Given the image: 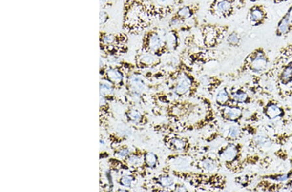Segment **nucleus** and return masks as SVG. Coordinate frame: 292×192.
Here are the masks:
<instances>
[{"mask_svg":"<svg viewBox=\"0 0 292 192\" xmlns=\"http://www.w3.org/2000/svg\"><path fill=\"white\" fill-rule=\"evenodd\" d=\"M171 69L167 70L163 82L167 90L178 99L194 98L199 96L201 84L194 68L184 56L174 57L170 62Z\"/></svg>","mask_w":292,"mask_h":192,"instance_id":"f257e3e1","label":"nucleus"},{"mask_svg":"<svg viewBox=\"0 0 292 192\" xmlns=\"http://www.w3.org/2000/svg\"><path fill=\"white\" fill-rule=\"evenodd\" d=\"M147 0H124L122 29L129 35H139L152 27Z\"/></svg>","mask_w":292,"mask_h":192,"instance_id":"f03ea898","label":"nucleus"},{"mask_svg":"<svg viewBox=\"0 0 292 192\" xmlns=\"http://www.w3.org/2000/svg\"><path fill=\"white\" fill-rule=\"evenodd\" d=\"M165 167L175 179L184 182L197 192L223 191L226 187L227 179L219 173H205L192 170H177Z\"/></svg>","mask_w":292,"mask_h":192,"instance_id":"7ed1b4c3","label":"nucleus"},{"mask_svg":"<svg viewBox=\"0 0 292 192\" xmlns=\"http://www.w3.org/2000/svg\"><path fill=\"white\" fill-rule=\"evenodd\" d=\"M216 119V112L209 98L199 96L198 106L188 115L179 125L172 128L175 132L185 133L197 132L209 127Z\"/></svg>","mask_w":292,"mask_h":192,"instance_id":"20e7f679","label":"nucleus"},{"mask_svg":"<svg viewBox=\"0 0 292 192\" xmlns=\"http://www.w3.org/2000/svg\"><path fill=\"white\" fill-rule=\"evenodd\" d=\"M154 130L161 134L162 142L167 149L171 153H191L197 152L198 146H194L192 139L181 133L175 132L168 122L157 124Z\"/></svg>","mask_w":292,"mask_h":192,"instance_id":"39448f33","label":"nucleus"},{"mask_svg":"<svg viewBox=\"0 0 292 192\" xmlns=\"http://www.w3.org/2000/svg\"><path fill=\"white\" fill-rule=\"evenodd\" d=\"M199 96L194 98L179 99L165 106H155L153 113L157 116H164L167 122L175 127L198 106Z\"/></svg>","mask_w":292,"mask_h":192,"instance_id":"423d86ee","label":"nucleus"},{"mask_svg":"<svg viewBox=\"0 0 292 192\" xmlns=\"http://www.w3.org/2000/svg\"><path fill=\"white\" fill-rule=\"evenodd\" d=\"M168 29L165 27H153L143 33L139 52L152 53L158 57H163L171 54L167 47V37Z\"/></svg>","mask_w":292,"mask_h":192,"instance_id":"0eeeda50","label":"nucleus"},{"mask_svg":"<svg viewBox=\"0 0 292 192\" xmlns=\"http://www.w3.org/2000/svg\"><path fill=\"white\" fill-rule=\"evenodd\" d=\"M229 29V25L218 23H207L199 25L203 48L214 49L220 46L230 32Z\"/></svg>","mask_w":292,"mask_h":192,"instance_id":"6e6552de","label":"nucleus"},{"mask_svg":"<svg viewBox=\"0 0 292 192\" xmlns=\"http://www.w3.org/2000/svg\"><path fill=\"white\" fill-rule=\"evenodd\" d=\"M222 162L218 154L207 152L195 158L193 169L205 173H218L222 168Z\"/></svg>","mask_w":292,"mask_h":192,"instance_id":"1a4fd4ad","label":"nucleus"},{"mask_svg":"<svg viewBox=\"0 0 292 192\" xmlns=\"http://www.w3.org/2000/svg\"><path fill=\"white\" fill-rule=\"evenodd\" d=\"M176 181L177 179L164 166L161 172L151 178L149 190L152 192H173V188Z\"/></svg>","mask_w":292,"mask_h":192,"instance_id":"9d476101","label":"nucleus"},{"mask_svg":"<svg viewBox=\"0 0 292 192\" xmlns=\"http://www.w3.org/2000/svg\"><path fill=\"white\" fill-rule=\"evenodd\" d=\"M196 154L191 153H171L166 158L165 165L169 169L188 170L193 168Z\"/></svg>","mask_w":292,"mask_h":192,"instance_id":"9b49d317","label":"nucleus"},{"mask_svg":"<svg viewBox=\"0 0 292 192\" xmlns=\"http://www.w3.org/2000/svg\"><path fill=\"white\" fill-rule=\"evenodd\" d=\"M236 0H212L208 13L213 17L228 19L236 13Z\"/></svg>","mask_w":292,"mask_h":192,"instance_id":"f8f14e48","label":"nucleus"},{"mask_svg":"<svg viewBox=\"0 0 292 192\" xmlns=\"http://www.w3.org/2000/svg\"><path fill=\"white\" fill-rule=\"evenodd\" d=\"M267 67V60L265 53L262 49H256L249 55L241 67V71H251L254 73H259L263 71Z\"/></svg>","mask_w":292,"mask_h":192,"instance_id":"ddd939ff","label":"nucleus"},{"mask_svg":"<svg viewBox=\"0 0 292 192\" xmlns=\"http://www.w3.org/2000/svg\"><path fill=\"white\" fill-rule=\"evenodd\" d=\"M216 154L228 169L235 170L240 155V148L238 144L230 142L219 148Z\"/></svg>","mask_w":292,"mask_h":192,"instance_id":"4468645a","label":"nucleus"},{"mask_svg":"<svg viewBox=\"0 0 292 192\" xmlns=\"http://www.w3.org/2000/svg\"><path fill=\"white\" fill-rule=\"evenodd\" d=\"M214 52V49L200 48L197 51H187L184 57L191 66L201 67L216 60V55Z\"/></svg>","mask_w":292,"mask_h":192,"instance_id":"2eb2a0df","label":"nucleus"},{"mask_svg":"<svg viewBox=\"0 0 292 192\" xmlns=\"http://www.w3.org/2000/svg\"><path fill=\"white\" fill-rule=\"evenodd\" d=\"M135 64L136 68L139 70H155L163 65V58L152 53L137 51Z\"/></svg>","mask_w":292,"mask_h":192,"instance_id":"dca6fc26","label":"nucleus"},{"mask_svg":"<svg viewBox=\"0 0 292 192\" xmlns=\"http://www.w3.org/2000/svg\"><path fill=\"white\" fill-rule=\"evenodd\" d=\"M250 26L257 27L265 23L268 19L266 7L260 4H255L249 9L246 18Z\"/></svg>","mask_w":292,"mask_h":192,"instance_id":"f3484780","label":"nucleus"},{"mask_svg":"<svg viewBox=\"0 0 292 192\" xmlns=\"http://www.w3.org/2000/svg\"><path fill=\"white\" fill-rule=\"evenodd\" d=\"M198 78L201 89L211 98L215 96L222 85V80L218 77L208 74L201 75Z\"/></svg>","mask_w":292,"mask_h":192,"instance_id":"a211bd4d","label":"nucleus"},{"mask_svg":"<svg viewBox=\"0 0 292 192\" xmlns=\"http://www.w3.org/2000/svg\"><path fill=\"white\" fill-rule=\"evenodd\" d=\"M129 35L124 32L107 33L101 31L100 32V45L128 44Z\"/></svg>","mask_w":292,"mask_h":192,"instance_id":"6ab92c4d","label":"nucleus"},{"mask_svg":"<svg viewBox=\"0 0 292 192\" xmlns=\"http://www.w3.org/2000/svg\"><path fill=\"white\" fill-rule=\"evenodd\" d=\"M201 9V3L199 2H194L187 5H181L177 8L174 12V15L180 19H184L185 21H188L189 19L196 17Z\"/></svg>","mask_w":292,"mask_h":192,"instance_id":"aec40b11","label":"nucleus"},{"mask_svg":"<svg viewBox=\"0 0 292 192\" xmlns=\"http://www.w3.org/2000/svg\"><path fill=\"white\" fill-rule=\"evenodd\" d=\"M151 102L155 104V106H163L179 100L177 96L169 90H159L154 93L150 96Z\"/></svg>","mask_w":292,"mask_h":192,"instance_id":"412c9836","label":"nucleus"},{"mask_svg":"<svg viewBox=\"0 0 292 192\" xmlns=\"http://www.w3.org/2000/svg\"><path fill=\"white\" fill-rule=\"evenodd\" d=\"M218 113L224 120L230 122H237L242 118L241 109L236 106L218 107Z\"/></svg>","mask_w":292,"mask_h":192,"instance_id":"4be33fe9","label":"nucleus"},{"mask_svg":"<svg viewBox=\"0 0 292 192\" xmlns=\"http://www.w3.org/2000/svg\"><path fill=\"white\" fill-rule=\"evenodd\" d=\"M292 30V5L278 23L275 34L278 37H284Z\"/></svg>","mask_w":292,"mask_h":192,"instance_id":"5701e85b","label":"nucleus"},{"mask_svg":"<svg viewBox=\"0 0 292 192\" xmlns=\"http://www.w3.org/2000/svg\"><path fill=\"white\" fill-rule=\"evenodd\" d=\"M127 83L129 85V90L137 91L142 94H144L149 89L143 75L138 74L136 72L129 75Z\"/></svg>","mask_w":292,"mask_h":192,"instance_id":"b1692460","label":"nucleus"},{"mask_svg":"<svg viewBox=\"0 0 292 192\" xmlns=\"http://www.w3.org/2000/svg\"><path fill=\"white\" fill-rule=\"evenodd\" d=\"M121 67L119 65H116L115 67H110L106 71V76L110 82L112 83L117 86H122L124 85V72L122 71L123 64L120 63Z\"/></svg>","mask_w":292,"mask_h":192,"instance_id":"393cba45","label":"nucleus"},{"mask_svg":"<svg viewBox=\"0 0 292 192\" xmlns=\"http://www.w3.org/2000/svg\"><path fill=\"white\" fill-rule=\"evenodd\" d=\"M180 34L179 29H168L167 43L171 53L176 52L180 47L181 43Z\"/></svg>","mask_w":292,"mask_h":192,"instance_id":"a878e982","label":"nucleus"},{"mask_svg":"<svg viewBox=\"0 0 292 192\" xmlns=\"http://www.w3.org/2000/svg\"><path fill=\"white\" fill-rule=\"evenodd\" d=\"M125 115L128 121L131 122L132 124H135V125H146V124L149 123V118L146 116V115L140 112L137 109H129L126 112Z\"/></svg>","mask_w":292,"mask_h":192,"instance_id":"bb28decb","label":"nucleus"},{"mask_svg":"<svg viewBox=\"0 0 292 192\" xmlns=\"http://www.w3.org/2000/svg\"><path fill=\"white\" fill-rule=\"evenodd\" d=\"M215 104L218 107H229L234 106V103L228 89L223 88L217 92L214 96Z\"/></svg>","mask_w":292,"mask_h":192,"instance_id":"cd10ccee","label":"nucleus"},{"mask_svg":"<svg viewBox=\"0 0 292 192\" xmlns=\"http://www.w3.org/2000/svg\"><path fill=\"white\" fill-rule=\"evenodd\" d=\"M100 49L107 57H120L129 51L127 44L100 45Z\"/></svg>","mask_w":292,"mask_h":192,"instance_id":"c85d7f7f","label":"nucleus"},{"mask_svg":"<svg viewBox=\"0 0 292 192\" xmlns=\"http://www.w3.org/2000/svg\"><path fill=\"white\" fill-rule=\"evenodd\" d=\"M160 166L159 155L153 152L146 151L144 152L143 168L145 170H155Z\"/></svg>","mask_w":292,"mask_h":192,"instance_id":"c756f323","label":"nucleus"},{"mask_svg":"<svg viewBox=\"0 0 292 192\" xmlns=\"http://www.w3.org/2000/svg\"><path fill=\"white\" fill-rule=\"evenodd\" d=\"M230 94L236 104H245L248 102L250 99L248 94L242 89H236L232 91Z\"/></svg>","mask_w":292,"mask_h":192,"instance_id":"7c9ffc66","label":"nucleus"},{"mask_svg":"<svg viewBox=\"0 0 292 192\" xmlns=\"http://www.w3.org/2000/svg\"><path fill=\"white\" fill-rule=\"evenodd\" d=\"M226 43L229 46L238 47L242 43V37L240 34L236 31H232L228 33L226 38Z\"/></svg>","mask_w":292,"mask_h":192,"instance_id":"2f4dec72","label":"nucleus"},{"mask_svg":"<svg viewBox=\"0 0 292 192\" xmlns=\"http://www.w3.org/2000/svg\"><path fill=\"white\" fill-rule=\"evenodd\" d=\"M134 182H135V177L129 174L122 176L120 177L119 181V183L122 187L128 188V189L132 187Z\"/></svg>","mask_w":292,"mask_h":192,"instance_id":"473e14b6","label":"nucleus"},{"mask_svg":"<svg viewBox=\"0 0 292 192\" xmlns=\"http://www.w3.org/2000/svg\"><path fill=\"white\" fill-rule=\"evenodd\" d=\"M266 113L271 119H274L281 115V110L277 106L272 105V106L268 107Z\"/></svg>","mask_w":292,"mask_h":192,"instance_id":"72a5a7b5","label":"nucleus"},{"mask_svg":"<svg viewBox=\"0 0 292 192\" xmlns=\"http://www.w3.org/2000/svg\"><path fill=\"white\" fill-rule=\"evenodd\" d=\"M133 150L132 148L129 147L122 148L116 152V157L119 158L120 159H125L127 156H129L133 152Z\"/></svg>","mask_w":292,"mask_h":192,"instance_id":"f704fd0d","label":"nucleus"},{"mask_svg":"<svg viewBox=\"0 0 292 192\" xmlns=\"http://www.w3.org/2000/svg\"><path fill=\"white\" fill-rule=\"evenodd\" d=\"M100 92L103 96L108 95V96H113L114 94V88L109 84L105 83L102 84L100 87Z\"/></svg>","mask_w":292,"mask_h":192,"instance_id":"c9c22d12","label":"nucleus"},{"mask_svg":"<svg viewBox=\"0 0 292 192\" xmlns=\"http://www.w3.org/2000/svg\"><path fill=\"white\" fill-rule=\"evenodd\" d=\"M184 182L177 179L176 183L173 188V192H190V189Z\"/></svg>","mask_w":292,"mask_h":192,"instance_id":"e433bc0d","label":"nucleus"},{"mask_svg":"<svg viewBox=\"0 0 292 192\" xmlns=\"http://www.w3.org/2000/svg\"><path fill=\"white\" fill-rule=\"evenodd\" d=\"M110 19L109 14L105 10H101L100 13V25L101 27H104L109 21Z\"/></svg>","mask_w":292,"mask_h":192,"instance_id":"4c0bfd02","label":"nucleus"},{"mask_svg":"<svg viewBox=\"0 0 292 192\" xmlns=\"http://www.w3.org/2000/svg\"><path fill=\"white\" fill-rule=\"evenodd\" d=\"M116 0H100L101 10L109 9L114 5Z\"/></svg>","mask_w":292,"mask_h":192,"instance_id":"58836bf2","label":"nucleus"},{"mask_svg":"<svg viewBox=\"0 0 292 192\" xmlns=\"http://www.w3.org/2000/svg\"><path fill=\"white\" fill-rule=\"evenodd\" d=\"M254 142L256 145L258 146H266V144L269 143V141L266 140L265 136L261 135H257L255 138H254Z\"/></svg>","mask_w":292,"mask_h":192,"instance_id":"ea45409f","label":"nucleus"},{"mask_svg":"<svg viewBox=\"0 0 292 192\" xmlns=\"http://www.w3.org/2000/svg\"><path fill=\"white\" fill-rule=\"evenodd\" d=\"M292 76V66L290 65V66H288L287 67H286L285 69H284L283 74H282V77H283L284 80H288L291 78Z\"/></svg>","mask_w":292,"mask_h":192,"instance_id":"a19ab883","label":"nucleus"},{"mask_svg":"<svg viewBox=\"0 0 292 192\" xmlns=\"http://www.w3.org/2000/svg\"><path fill=\"white\" fill-rule=\"evenodd\" d=\"M283 1V0H282V1ZM284 1H287V0H284ZM287 1H288V0H287Z\"/></svg>","mask_w":292,"mask_h":192,"instance_id":"79ce46f5","label":"nucleus"}]
</instances>
